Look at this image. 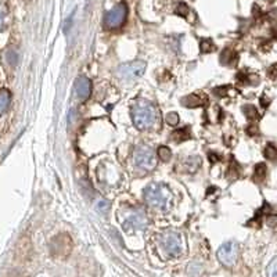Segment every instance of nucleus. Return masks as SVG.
Masks as SVG:
<instances>
[{"label": "nucleus", "mask_w": 277, "mask_h": 277, "mask_svg": "<svg viewBox=\"0 0 277 277\" xmlns=\"http://www.w3.org/2000/svg\"><path fill=\"white\" fill-rule=\"evenodd\" d=\"M277 260L276 258L270 262V265L268 266V269H266V272H268V276L269 277H277V266H276Z\"/></svg>", "instance_id": "obj_20"}, {"label": "nucleus", "mask_w": 277, "mask_h": 277, "mask_svg": "<svg viewBox=\"0 0 277 277\" xmlns=\"http://www.w3.org/2000/svg\"><path fill=\"white\" fill-rule=\"evenodd\" d=\"M236 61H237V53L234 52V50H225V52H222L220 54V62L222 64H225V65H232V64H236Z\"/></svg>", "instance_id": "obj_12"}, {"label": "nucleus", "mask_w": 277, "mask_h": 277, "mask_svg": "<svg viewBox=\"0 0 277 277\" xmlns=\"http://www.w3.org/2000/svg\"><path fill=\"white\" fill-rule=\"evenodd\" d=\"M135 162L143 171H153L157 166L154 150L148 146H138L135 151Z\"/></svg>", "instance_id": "obj_5"}, {"label": "nucleus", "mask_w": 277, "mask_h": 277, "mask_svg": "<svg viewBox=\"0 0 277 277\" xmlns=\"http://www.w3.org/2000/svg\"><path fill=\"white\" fill-rule=\"evenodd\" d=\"M97 209H99L100 212H103V214H105V212L108 211V204H107L105 201H100V202L97 204Z\"/></svg>", "instance_id": "obj_24"}, {"label": "nucleus", "mask_w": 277, "mask_h": 277, "mask_svg": "<svg viewBox=\"0 0 277 277\" xmlns=\"http://www.w3.org/2000/svg\"><path fill=\"white\" fill-rule=\"evenodd\" d=\"M191 138L190 135V129L189 128H183V129H178L175 130L172 133V138L173 141H184V140H189Z\"/></svg>", "instance_id": "obj_13"}, {"label": "nucleus", "mask_w": 277, "mask_h": 277, "mask_svg": "<svg viewBox=\"0 0 277 277\" xmlns=\"http://www.w3.org/2000/svg\"><path fill=\"white\" fill-rule=\"evenodd\" d=\"M74 93L78 101H86L89 96L92 93V82L86 77H79L75 80V86H74Z\"/></svg>", "instance_id": "obj_9"}, {"label": "nucleus", "mask_w": 277, "mask_h": 277, "mask_svg": "<svg viewBox=\"0 0 277 277\" xmlns=\"http://www.w3.org/2000/svg\"><path fill=\"white\" fill-rule=\"evenodd\" d=\"M157 156H158V158H159L161 161L168 162V161H171V158H172V151L168 147H165V146H161V147H158V150H157Z\"/></svg>", "instance_id": "obj_15"}, {"label": "nucleus", "mask_w": 277, "mask_h": 277, "mask_svg": "<svg viewBox=\"0 0 277 277\" xmlns=\"http://www.w3.org/2000/svg\"><path fill=\"white\" fill-rule=\"evenodd\" d=\"M122 225L125 227V230H128V232H130V230H143L148 225V219L143 209L133 208V209L128 211L126 217L123 218Z\"/></svg>", "instance_id": "obj_4"}, {"label": "nucleus", "mask_w": 277, "mask_h": 277, "mask_svg": "<svg viewBox=\"0 0 277 277\" xmlns=\"http://www.w3.org/2000/svg\"><path fill=\"white\" fill-rule=\"evenodd\" d=\"M128 17V7L125 3H119L113 10H110L104 17V25L108 29H118L121 28Z\"/></svg>", "instance_id": "obj_3"}, {"label": "nucleus", "mask_w": 277, "mask_h": 277, "mask_svg": "<svg viewBox=\"0 0 277 277\" xmlns=\"http://www.w3.org/2000/svg\"><path fill=\"white\" fill-rule=\"evenodd\" d=\"M10 101H11V95L9 90H6V89L0 90V115L9 110Z\"/></svg>", "instance_id": "obj_11"}, {"label": "nucleus", "mask_w": 277, "mask_h": 277, "mask_svg": "<svg viewBox=\"0 0 277 277\" xmlns=\"http://www.w3.org/2000/svg\"><path fill=\"white\" fill-rule=\"evenodd\" d=\"M7 17H9V9H7V4L0 0V31L4 29L6 22H7Z\"/></svg>", "instance_id": "obj_14"}, {"label": "nucleus", "mask_w": 277, "mask_h": 277, "mask_svg": "<svg viewBox=\"0 0 277 277\" xmlns=\"http://www.w3.org/2000/svg\"><path fill=\"white\" fill-rule=\"evenodd\" d=\"M265 157L270 159V161H275L277 157V150L273 144H268L266 148H265Z\"/></svg>", "instance_id": "obj_17"}, {"label": "nucleus", "mask_w": 277, "mask_h": 277, "mask_svg": "<svg viewBox=\"0 0 277 277\" xmlns=\"http://www.w3.org/2000/svg\"><path fill=\"white\" fill-rule=\"evenodd\" d=\"M176 13H178L179 16H182V17H186V16L189 14V7H187L184 3H180L179 7L176 9Z\"/></svg>", "instance_id": "obj_22"}, {"label": "nucleus", "mask_w": 277, "mask_h": 277, "mask_svg": "<svg viewBox=\"0 0 277 277\" xmlns=\"http://www.w3.org/2000/svg\"><path fill=\"white\" fill-rule=\"evenodd\" d=\"M143 196H144V201L150 207L159 208V209H165L168 207L171 197H172L171 190L166 186L159 184V183L148 184L143 191Z\"/></svg>", "instance_id": "obj_2"}, {"label": "nucleus", "mask_w": 277, "mask_h": 277, "mask_svg": "<svg viewBox=\"0 0 277 277\" xmlns=\"http://www.w3.org/2000/svg\"><path fill=\"white\" fill-rule=\"evenodd\" d=\"M132 121L138 130H157L161 128V113L151 101L138 99L132 105Z\"/></svg>", "instance_id": "obj_1"}, {"label": "nucleus", "mask_w": 277, "mask_h": 277, "mask_svg": "<svg viewBox=\"0 0 277 277\" xmlns=\"http://www.w3.org/2000/svg\"><path fill=\"white\" fill-rule=\"evenodd\" d=\"M161 245L164 251L171 257H178L182 252V240L180 234L176 232H166L161 237Z\"/></svg>", "instance_id": "obj_7"}, {"label": "nucleus", "mask_w": 277, "mask_h": 277, "mask_svg": "<svg viewBox=\"0 0 277 277\" xmlns=\"http://www.w3.org/2000/svg\"><path fill=\"white\" fill-rule=\"evenodd\" d=\"M9 61H10V64H13V65H16V64H17L18 56H17V53L14 52V50H10L9 52Z\"/></svg>", "instance_id": "obj_23"}, {"label": "nucleus", "mask_w": 277, "mask_h": 277, "mask_svg": "<svg viewBox=\"0 0 277 277\" xmlns=\"http://www.w3.org/2000/svg\"><path fill=\"white\" fill-rule=\"evenodd\" d=\"M166 123H169L172 126H176L179 123V115L176 113H169L166 115Z\"/></svg>", "instance_id": "obj_21"}, {"label": "nucleus", "mask_w": 277, "mask_h": 277, "mask_svg": "<svg viewBox=\"0 0 277 277\" xmlns=\"http://www.w3.org/2000/svg\"><path fill=\"white\" fill-rule=\"evenodd\" d=\"M207 103H208L207 96L202 95V93H199V95L186 96V97L182 100L183 105L190 107V108H197V107H201V105H204V104Z\"/></svg>", "instance_id": "obj_10"}, {"label": "nucleus", "mask_w": 277, "mask_h": 277, "mask_svg": "<svg viewBox=\"0 0 277 277\" xmlns=\"http://www.w3.org/2000/svg\"><path fill=\"white\" fill-rule=\"evenodd\" d=\"M266 172H268V168H266V165L265 164H258L255 166V169H254V173H255V178H265L266 176Z\"/></svg>", "instance_id": "obj_18"}, {"label": "nucleus", "mask_w": 277, "mask_h": 277, "mask_svg": "<svg viewBox=\"0 0 277 277\" xmlns=\"http://www.w3.org/2000/svg\"><path fill=\"white\" fill-rule=\"evenodd\" d=\"M217 255L219 262L223 266L232 268V266L236 265V262L238 259V245L233 241L225 242L222 247H219Z\"/></svg>", "instance_id": "obj_6"}, {"label": "nucleus", "mask_w": 277, "mask_h": 277, "mask_svg": "<svg viewBox=\"0 0 277 277\" xmlns=\"http://www.w3.org/2000/svg\"><path fill=\"white\" fill-rule=\"evenodd\" d=\"M242 111H244V114H245L250 119H258V113H257L255 107H252V105H245V107L242 108Z\"/></svg>", "instance_id": "obj_19"}, {"label": "nucleus", "mask_w": 277, "mask_h": 277, "mask_svg": "<svg viewBox=\"0 0 277 277\" xmlns=\"http://www.w3.org/2000/svg\"><path fill=\"white\" fill-rule=\"evenodd\" d=\"M199 49H201L202 53H211L212 50H215V44L212 43L211 40H208V39H204L199 43Z\"/></svg>", "instance_id": "obj_16"}, {"label": "nucleus", "mask_w": 277, "mask_h": 277, "mask_svg": "<svg viewBox=\"0 0 277 277\" xmlns=\"http://www.w3.org/2000/svg\"><path fill=\"white\" fill-rule=\"evenodd\" d=\"M146 71V62L144 61H132L126 62L118 68V77L126 80L140 78Z\"/></svg>", "instance_id": "obj_8"}]
</instances>
